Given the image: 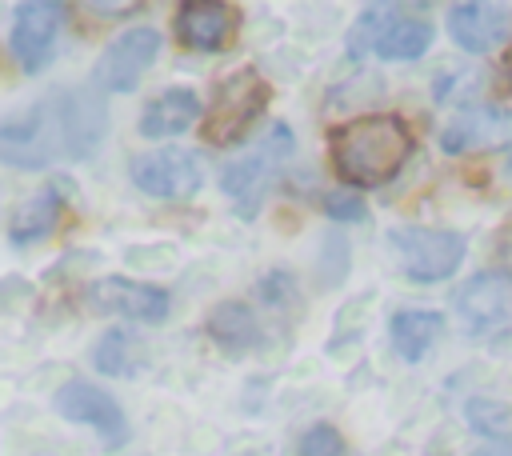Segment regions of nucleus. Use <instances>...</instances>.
<instances>
[{
    "label": "nucleus",
    "mask_w": 512,
    "mask_h": 456,
    "mask_svg": "<svg viewBox=\"0 0 512 456\" xmlns=\"http://www.w3.org/2000/svg\"><path fill=\"white\" fill-rule=\"evenodd\" d=\"M236 32V8L224 0H196L176 12V36L192 52H220Z\"/></svg>",
    "instance_id": "14"
},
{
    "label": "nucleus",
    "mask_w": 512,
    "mask_h": 456,
    "mask_svg": "<svg viewBox=\"0 0 512 456\" xmlns=\"http://www.w3.org/2000/svg\"><path fill=\"white\" fill-rule=\"evenodd\" d=\"M208 336H212L228 356H240V352L256 348V340H260V324H256V316H252L248 304H240V300H224V304H216L212 316H208Z\"/></svg>",
    "instance_id": "18"
},
{
    "label": "nucleus",
    "mask_w": 512,
    "mask_h": 456,
    "mask_svg": "<svg viewBox=\"0 0 512 456\" xmlns=\"http://www.w3.org/2000/svg\"><path fill=\"white\" fill-rule=\"evenodd\" d=\"M508 80H512V52H508Z\"/></svg>",
    "instance_id": "27"
},
{
    "label": "nucleus",
    "mask_w": 512,
    "mask_h": 456,
    "mask_svg": "<svg viewBox=\"0 0 512 456\" xmlns=\"http://www.w3.org/2000/svg\"><path fill=\"white\" fill-rule=\"evenodd\" d=\"M388 244H392L396 268L408 280H420V284H432V280L452 276L460 268V260H464V236L460 232H448V228L400 224V228L388 232Z\"/></svg>",
    "instance_id": "4"
},
{
    "label": "nucleus",
    "mask_w": 512,
    "mask_h": 456,
    "mask_svg": "<svg viewBox=\"0 0 512 456\" xmlns=\"http://www.w3.org/2000/svg\"><path fill=\"white\" fill-rule=\"evenodd\" d=\"M432 44V24L396 4H368L348 36L352 52H376L380 60H416Z\"/></svg>",
    "instance_id": "3"
},
{
    "label": "nucleus",
    "mask_w": 512,
    "mask_h": 456,
    "mask_svg": "<svg viewBox=\"0 0 512 456\" xmlns=\"http://www.w3.org/2000/svg\"><path fill=\"white\" fill-rule=\"evenodd\" d=\"M412 152V132L400 116L392 112H372L360 120H348L336 136H332V160L336 172L348 184H384L400 172V164Z\"/></svg>",
    "instance_id": "2"
},
{
    "label": "nucleus",
    "mask_w": 512,
    "mask_h": 456,
    "mask_svg": "<svg viewBox=\"0 0 512 456\" xmlns=\"http://www.w3.org/2000/svg\"><path fill=\"white\" fill-rule=\"evenodd\" d=\"M56 412H60L64 420H72V424L96 428V436H104L108 448H120L124 436H128V420H124L120 404H116L104 388H96V384H88V380H68V384L56 392Z\"/></svg>",
    "instance_id": "11"
},
{
    "label": "nucleus",
    "mask_w": 512,
    "mask_h": 456,
    "mask_svg": "<svg viewBox=\"0 0 512 456\" xmlns=\"http://www.w3.org/2000/svg\"><path fill=\"white\" fill-rule=\"evenodd\" d=\"M448 32L464 52H492L508 40L512 32V8L508 4H492V0H464L448 8Z\"/></svg>",
    "instance_id": "12"
},
{
    "label": "nucleus",
    "mask_w": 512,
    "mask_h": 456,
    "mask_svg": "<svg viewBox=\"0 0 512 456\" xmlns=\"http://www.w3.org/2000/svg\"><path fill=\"white\" fill-rule=\"evenodd\" d=\"M268 104V84L256 68H240L232 72L228 80H220L216 96H212V108H208V120H204V136L212 144H236L252 124L256 116L264 112Z\"/></svg>",
    "instance_id": "5"
},
{
    "label": "nucleus",
    "mask_w": 512,
    "mask_h": 456,
    "mask_svg": "<svg viewBox=\"0 0 512 456\" xmlns=\"http://www.w3.org/2000/svg\"><path fill=\"white\" fill-rule=\"evenodd\" d=\"M256 296H260V300H268L272 308H288V304H296V284H292V276H288V272H268V276L260 280Z\"/></svg>",
    "instance_id": "23"
},
{
    "label": "nucleus",
    "mask_w": 512,
    "mask_h": 456,
    "mask_svg": "<svg viewBox=\"0 0 512 456\" xmlns=\"http://www.w3.org/2000/svg\"><path fill=\"white\" fill-rule=\"evenodd\" d=\"M468 456H512V444H508V440H492V444H480V448L468 452Z\"/></svg>",
    "instance_id": "25"
},
{
    "label": "nucleus",
    "mask_w": 512,
    "mask_h": 456,
    "mask_svg": "<svg viewBox=\"0 0 512 456\" xmlns=\"http://www.w3.org/2000/svg\"><path fill=\"white\" fill-rule=\"evenodd\" d=\"M132 360H136V344H132V336L124 328H108L92 348L96 372H108V376H124L132 368Z\"/></svg>",
    "instance_id": "20"
},
{
    "label": "nucleus",
    "mask_w": 512,
    "mask_h": 456,
    "mask_svg": "<svg viewBox=\"0 0 512 456\" xmlns=\"http://www.w3.org/2000/svg\"><path fill=\"white\" fill-rule=\"evenodd\" d=\"M324 212L332 220H364V200L352 196V188H340V192H328L324 196Z\"/></svg>",
    "instance_id": "24"
},
{
    "label": "nucleus",
    "mask_w": 512,
    "mask_h": 456,
    "mask_svg": "<svg viewBox=\"0 0 512 456\" xmlns=\"http://www.w3.org/2000/svg\"><path fill=\"white\" fill-rule=\"evenodd\" d=\"M444 332V316L440 312H424V308H412V312H396L392 316V348L404 356V360H420Z\"/></svg>",
    "instance_id": "19"
},
{
    "label": "nucleus",
    "mask_w": 512,
    "mask_h": 456,
    "mask_svg": "<svg viewBox=\"0 0 512 456\" xmlns=\"http://www.w3.org/2000/svg\"><path fill=\"white\" fill-rule=\"evenodd\" d=\"M64 16H68V8L56 4V0H28V4L16 8L8 48H12V60L24 72H40L52 60V44H56V32H60Z\"/></svg>",
    "instance_id": "10"
},
{
    "label": "nucleus",
    "mask_w": 512,
    "mask_h": 456,
    "mask_svg": "<svg viewBox=\"0 0 512 456\" xmlns=\"http://www.w3.org/2000/svg\"><path fill=\"white\" fill-rule=\"evenodd\" d=\"M288 156H292V132H288V124H272V128L264 132V140L256 144V152L232 160V164L220 172L224 192L240 204L244 216H252V208L264 200V192L272 188V180H276V172L288 164Z\"/></svg>",
    "instance_id": "6"
},
{
    "label": "nucleus",
    "mask_w": 512,
    "mask_h": 456,
    "mask_svg": "<svg viewBox=\"0 0 512 456\" xmlns=\"http://www.w3.org/2000/svg\"><path fill=\"white\" fill-rule=\"evenodd\" d=\"M108 132V108L96 88H64L0 124V156L12 168L84 160Z\"/></svg>",
    "instance_id": "1"
},
{
    "label": "nucleus",
    "mask_w": 512,
    "mask_h": 456,
    "mask_svg": "<svg viewBox=\"0 0 512 456\" xmlns=\"http://www.w3.org/2000/svg\"><path fill=\"white\" fill-rule=\"evenodd\" d=\"M456 316L468 336H492L512 324V272H476L456 292Z\"/></svg>",
    "instance_id": "8"
},
{
    "label": "nucleus",
    "mask_w": 512,
    "mask_h": 456,
    "mask_svg": "<svg viewBox=\"0 0 512 456\" xmlns=\"http://www.w3.org/2000/svg\"><path fill=\"white\" fill-rule=\"evenodd\" d=\"M160 56V32L156 28H128L120 32L96 60L92 80L104 92H128Z\"/></svg>",
    "instance_id": "9"
},
{
    "label": "nucleus",
    "mask_w": 512,
    "mask_h": 456,
    "mask_svg": "<svg viewBox=\"0 0 512 456\" xmlns=\"http://www.w3.org/2000/svg\"><path fill=\"white\" fill-rule=\"evenodd\" d=\"M296 456H344V436H340L332 424H312V428L300 436Z\"/></svg>",
    "instance_id": "22"
},
{
    "label": "nucleus",
    "mask_w": 512,
    "mask_h": 456,
    "mask_svg": "<svg viewBox=\"0 0 512 456\" xmlns=\"http://www.w3.org/2000/svg\"><path fill=\"white\" fill-rule=\"evenodd\" d=\"M60 208H64V200H60V188H56V184L32 192L28 200L16 204V212H12V220H8V240H12V244L44 240V236L56 228Z\"/></svg>",
    "instance_id": "17"
},
{
    "label": "nucleus",
    "mask_w": 512,
    "mask_h": 456,
    "mask_svg": "<svg viewBox=\"0 0 512 456\" xmlns=\"http://www.w3.org/2000/svg\"><path fill=\"white\" fill-rule=\"evenodd\" d=\"M128 176L140 192L156 200H188L200 188V160L188 148H156L132 156Z\"/></svg>",
    "instance_id": "7"
},
{
    "label": "nucleus",
    "mask_w": 512,
    "mask_h": 456,
    "mask_svg": "<svg viewBox=\"0 0 512 456\" xmlns=\"http://www.w3.org/2000/svg\"><path fill=\"white\" fill-rule=\"evenodd\" d=\"M508 124H512V116H508L500 104H472V108H460V112L444 124L440 144H444L452 156L476 152V148L496 144V140L508 132Z\"/></svg>",
    "instance_id": "15"
},
{
    "label": "nucleus",
    "mask_w": 512,
    "mask_h": 456,
    "mask_svg": "<svg viewBox=\"0 0 512 456\" xmlns=\"http://www.w3.org/2000/svg\"><path fill=\"white\" fill-rule=\"evenodd\" d=\"M508 168H512V136H508Z\"/></svg>",
    "instance_id": "26"
},
{
    "label": "nucleus",
    "mask_w": 512,
    "mask_h": 456,
    "mask_svg": "<svg viewBox=\"0 0 512 456\" xmlns=\"http://www.w3.org/2000/svg\"><path fill=\"white\" fill-rule=\"evenodd\" d=\"M196 116H200L196 92H188V88H168V92H160L156 100L144 104V112H140V132L152 136V140L180 136V132L192 128Z\"/></svg>",
    "instance_id": "16"
},
{
    "label": "nucleus",
    "mask_w": 512,
    "mask_h": 456,
    "mask_svg": "<svg viewBox=\"0 0 512 456\" xmlns=\"http://www.w3.org/2000/svg\"><path fill=\"white\" fill-rule=\"evenodd\" d=\"M468 420H472L484 436H496V440L512 428V412H508L500 400H472V404H468Z\"/></svg>",
    "instance_id": "21"
},
{
    "label": "nucleus",
    "mask_w": 512,
    "mask_h": 456,
    "mask_svg": "<svg viewBox=\"0 0 512 456\" xmlns=\"http://www.w3.org/2000/svg\"><path fill=\"white\" fill-rule=\"evenodd\" d=\"M88 304H92V312H116V316H128L140 324H160L168 316V292L140 284V280H128V276L96 280L88 288Z\"/></svg>",
    "instance_id": "13"
}]
</instances>
